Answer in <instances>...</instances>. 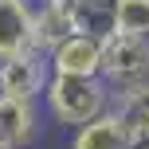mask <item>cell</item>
Masks as SVG:
<instances>
[{
  "label": "cell",
  "mask_w": 149,
  "mask_h": 149,
  "mask_svg": "<svg viewBox=\"0 0 149 149\" xmlns=\"http://www.w3.org/2000/svg\"><path fill=\"white\" fill-rule=\"evenodd\" d=\"M39 106H43V118L51 126H59V130L71 134V130L86 126V122L102 118L114 106V90L98 74L86 79V74H55L51 71V82H47Z\"/></svg>",
  "instance_id": "1"
},
{
  "label": "cell",
  "mask_w": 149,
  "mask_h": 149,
  "mask_svg": "<svg viewBox=\"0 0 149 149\" xmlns=\"http://www.w3.org/2000/svg\"><path fill=\"white\" fill-rule=\"evenodd\" d=\"M98 79L110 90H126L149 79V36H126L110 31L102 39V71Z\"/></svg>",
  "instance_id": "2"
},
{
  "label": "cell",
  "mask_w": 149,
  "mask_h": 149,
  "mask_svg": "<svg viewBox=\"0 0 149 149\" xmlns=\"http://www.w3.org/2000/svg\"><path fill=\"white\" fill-rule=\"evenodd\" d=\"M51 82V63L43 51H24L12 59H0V94L4 98H31L39 102Z\"/></svg>",
  "instance_id": "3"
},
{
  "label": "cell",
  "mask_w": 149,
  "mask_h": 149,
  "mask_svg": "<svg viewBox=\"0 0 149 149\" xmlns=\"http://www.w3.org/2000/svg\"><path fill=\"white\" fill-rule=\"evenodd\" d=\"M43 106L31 98H4L0 94V145L4 149H36L43 134Z\"/></svg>",
  "instance_id": "4"
},
{
  "label": "cell",
  "mask_w": 149,
  "mask_h": 149,
  "mask_svg": "<svg viewBox=\"0 0 149 149\" xmlns=\"http://www.w3.org/2000/svg\"><path fill=\"white\" fill-rule=\"evenodd\" d=\"M36 8L39 0H0V59L36 51Z\"/></svg>",
  "instance_id": "5"
},
{
  "label": "cell",
  "mask_w": 149,
  "mask_h": 149,
  "mask_svg": "<svg viewBox=\"0 0 149 149\" xmlns=\"http://www.w3.org/2000/svg\"><path fill=\"white\" fill-rule=\"evenodd\" d=\"M47 63H51L55 74H98L102 71V39L86 36V31H74V36L59 39V43L47 51Z\"/></svg>",
  "instance_id": "6"
},
{
  "label": "cell",
  "mask_w": 149,
  "mask_h": 149,
  "mask_svg": "<svg viewBox=\"0 0 149 149\" xmlns=\"http://www.w3.org/2000/svg\"><path fill=\"white\" fill-rule=\"evenodd\" d=\"M67 149H130V130H126V122L118 118V110L110 106L102 118L71 130Z\"/></svg>",
  "instance_id": "7"
},
{
  "label": "cell",
  "mask_w": 149,
  "mask_h": 149,
  "mask_svg": "<svg viewBox=\"0 0 149 149\" xmlns=\"http://www.w3.org/2000/svg\"><path fill=\"white\" fill-rule=\"evenodd\" d=\"M74 36L71 24V0H39L36 8V51H51L59 39Z\"/></svg>",
  "instance_id": "8"
},
{
  "label": "cell",
  "mask_w": 149,
  "mask_h": 149,
  "mask_svg": "<svg viewBox=\"0 0 149 149\" xmlns=\"http://www.w3.org/2000/svg\"><path fill=\"white\" fill-rule=\"evenodd\" d=\"M71 24L74 31L106 39L114 31V0H71Z\"/></svg>",
  "instance_id": "9"
},
{
  "label": "cell",
  "mask_w": 149,
  "mask_h": 149,
  "mask_svg": "<svg viewBox=\"0 0 149 149\" xmlns=\"http://www.w3.org/2000/svg\"><path fill=\"white\" fill-rule=\"evenodd\" d=\"M114 110H118V118L126 122V126L149 118V79L134 82V86H126V90H114Z\"/></svg>",
  "instance_id": "10"
},
{
  "label": "cell",
  "mask_w": 149,
  "mask_h": 149,
  "mask_svg": "<svg viewBox=\"0 0 149 149\" xmlns=\"http://www.w3.org/2000/svg\"><path fill=\"white\" fill-rule=\"evenodd\" d=\"M114 31L149 36V0H114Z\"/></svg>",
  "instance_id": "11"
},
{
  "label": "cell",
  "mask_w": 149,
  "mask_h": 149,
  "mask_svg": "<svg viewBox=\"0 0 149 149\" xmlns=\"http://www.w3.org/2000/svg\"><path fill=\"white\" fill-rule=\"evenodd\" d=\"M130 149H149V141H130Z\"/></svg>",
  "instance_id": "12"
},
{
  "label": "cell",
  "mask_w": 149,
  "mask_h": 149,
  "mask_svg": "<svg viewBox=\"0 0 149 149\" xmlns=\"http://www.w3.org/2000/svg\"><path fill=\"white\" fill-rule=\"evenodd\" d=\"M0 149H4V145H0Z\"/></svg>",
  "instance_id": "13"
}]
</instances>
